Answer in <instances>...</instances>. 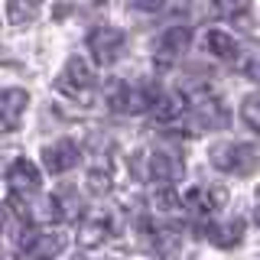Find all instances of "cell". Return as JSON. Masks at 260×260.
<instances>
[{
    "instance_id": "6da1fadb",
    "label": "cell",
    "mask_w": 260,
    "mask_h": 260,
    "mask_svg": "<svg viewBox=\"0 0 260 260\" xmlns=\"http://www.w3.org/2000/svg\"><path fill=\"white\" fill-rule=\"evenodd\" d=\"M55 91L65 94L69 101L81 104V108H91L94 98H98V81H94V72L88 69V62L81 55H72L65 62V69L59 72L55 78Z\"/></svg>"
},
{
    "instance_id": "7c38bea8",
    "label": "cell",
    "mask_w": 260,
    "mask_h": 260,
    "mask_svg": "<svg viewBox=\"0 0 260 260\" xmlns=\"http://www.w3.org/2000/svg\"><path fill=\"white\" fill-rule=\"evenodd\" d=\"M146 159H150L146 176L159 179V182H176V179L182 176V159H179V153H173V150H153Z\"/></svg>"
},
{
    "instance_id": "44dd1931",
    "label": "cell",
    "mask_w": 260,
    "mask_h": 260,
    "mask_svg": "<svg viewBox=\"0 0 260 260\" xmlns=\"http://www.w3.org/2000/svg\"><path fill=\"white\" fill-rule=\"evenodd\" d=\"M153 205H156L159 211H173V208L179 205V195H176L173 189H159L156 195H153Z\"/></svg>"
},
{
    "instance_id": "30bf717a",
    "label": "cell",
    "mask_w": 260,
    "mask_h": 260,
    "mask_svg": "<svg viewBox=\"0 0 260 260\" xmlns=\"http://www.w3.org/2000/svg\"><path fill=\"white\" fill-rule=\"evenodd\" d=\"M189 43H192V29L189 26H169L156 43V62L173 65L176 59H182V52L189 49Z\"/></svg>"
},
{
    "instance_id": "d6986e66",
    "label": "cell",
    "mask_w": 260,
    "mask_h": 260,
    "mask_svg": "<svg viewBox=\"0 0 260 260\" xmlns=\"http://www.w3.org/2000/svg\"><path fill=\"white\" fill-rule=\"evenodd\" d=\"M241 117H244V124H250L260 134V94H250V98H244V104H241Z\"/></svg>"
},
{
    "instance_id": "8fae6325",
    "label": "cell",
    "mask_w": 260,
    "mask_h": 260,
    "mask_svg": "<svg viewBox=\"0 0 260 260\" xmlns=\"http://www.w3.org/2000/svg\"><path fill=\"white\" fill-rule=\"evenodd\" d=\"M111 231H114L111 215H104V211H91V215H85L81 224H78V244H81V247H98V244H104L111 238Z\"/></svg>"
},
{
    "instance_id": "7402d4cb",
    "label": "cell",
    "mask_w": 260,
    "mask_h": 260,
    "mask_svg": "<svg viewBox=\"0 0 260 260\" xmlns=\"http://www.w3.org/2000/svg\"><path fill=\"white\" fill-rule=\"evenodd\" d=\"M166 7V0H130V10H140V13H159Z\"/></svg>"
},
{
    "instance_id": "ba28073f",
    "label": "cell",
    "mask_w": 260,
    "mask_h": 260,
    "mask_svg": "<svg viewBox=\"0 0 260 260\" xmlns=\"http://www.w3.org/2000/svg\"><path fill=\"white\" fill-rule=\"evenodd\" d=\"M39 182H43V176H39V169L32 166L29 159H16L13 166L7 169V185H10L13 199H29V195H36Z\"/></svg>"
},
{
    "instance_id": "4fadbf2b",
    "label": "cell",
    "mask_w": 260,
    "mask_h": 260,
    "mask_svg": "<svg viewBox=\"0 0 260 260\" xmlns=\"http://www.w3.org/2000/svg\"><path fill=\"white\" fill-rule=\"evenodd\" d=\"M208 241L218 244V247H234V244H241L244 238V221L241 218H231V221H215L208 224Z\"/></svg>"
},
{
    "instance_id": "ac0fdd59",
    "label": "cell",
    "mask_w": 260,
    "mask_h": 260,
    "mask_svg": "<svg viewBox=\"0 0 260 260\" xmlns=\"http://www.w3.org/2000/svg\"><path fill=\"white\" fill-rule=\"evenodd\" d=\"M104 98H108V108H111V111L124 114V108H127V81L111 78L108 85H104Z\"/></svg>"
},
{
    "instance_id": "3957f363",
    "label": "cell",
    "mask_w": 260,
    "mask_h": 260,
    "mask_svg": "<svg viewBox=\"0 0 260 260\" xmlns=\"http://www.w3.org/2000/svg\"><path fill=\"white\" fill-rule=\"evenodd\" d=\"M124 29L117 26H98L91 29V36H88V52H91V59L98 65H114L120 59V52H124Z\"/></svg>"
},
{
    "instance_id": "9c48e42d",
    "label": "cell",
    "mask_w": 260,
    "mask_h": 260,
    "mask_svg": "<svg viewBox=\"0 0 260 260\" xmlns=\"http://www.w3.org/2000/svg\"><path fill=\"white\" fill-rule=\"evenodd\" d=\"M179 202L192 211H218L228 205V189L224 185H195L185 195H179Z\"/></svg>"
},
{
    "instance_id": "7a4b0ae2",
    "label": "cell",
    "mask_w": 260,
    "mask_h": 260,
    "mask_svg": "<svg viewBox=\"0 0 260 260\" xmlns=\"http://www.w3.org/2000/svg\"><path fill=\"white\" fill-rule=\"evenodd\" d=\"M208 159L215 169L221 173H231V176H250L254 169L260 166V146L254 143H234V140H224V143H215L208 150Z\"/></svg>"
},
{
    "instance_id": "d4e9b609",
    "label": "cell",
    "mask_w": 260,
    "mask_h": 260,
    "mask_svg": "<svg viewBox=\"0 0 260 260\" xmlns=\"http://www.w3.org/2000/svg\"><path fill=\"white\" fill-rule=\"evenodd\" d=\"M7 221H10V211H7V205H0V234L7 231Z\"/></svg>"
},
{
    "instance_id": "cb8c5ba5",
    "label": "cell",
    "mask_w": 260,
    "mask_h": 260,
    "mask_svg": "<svg viewBox=\"0 0 260 260\" xmlns=\"http://www.w3.org/2000/svg\"><path fill=\"white\" fill-rule=\"evenodd\" d=\"M244 72H247V78H254V81H260V55H254V59L247 62V69H244Z\"/></svg>"
},
{
    "instance_id": "5b68a950",
    "label": "cell",
    "mask_w": 260,
    "mask_h": 260,
    "mask_svg": "<svg viewBox=\"0 0 260 260\" xmlns=\"http://www.w3.org/2000/svg\"><path fill=\"white\" fill-rule=\"evenodd\" d=\"M78 162H81V150H78L75 140H55V143L43 146V166L52 176L69 173V169H75Z\"/></svg>"
},
{
    "instance_id": "603a6c76",
    "label": "cell",
    "mask_w": 260,
    "mask_h": 260,
    "mask_svg": "<svg viewBox=\"0 0 260 260\" xmlns=\"http://www.w3.org/2000/svg\"><path fill=\"white\" fill-rule=\"evenodd\" d=\"M247 4H250V0H218V7H221L224 13H244Z\"/></svg>"
},
{
    "instance_id": "2e32d148",
    "label": "cell",
    "mask_w": 260,
    "mask_h": 260,
    "mask_svg": "<svg viewBox=\"0 0 260 260\" xmlns=\"http://www.w3.org/2000/svg\"><path fill=\"white\" fill-rule=\"evenodd\" d=\"M153 114H156V120H162V124H169V120H176V117H182L185 114V101L179 94H156V101H153Z\"/></svg>"
},
{
    "instance_id": "277c9868",
    "label": "cell",
    "mask_w": 260,
    "mask_h": 260,
    "mask_svg": "<svg viewBox=\"0 0 260 260\" xmlns=\"http://www.w3.org/2000/svg\"><path fill=\"white\" fill-rule=\"evenodd\" d=\"M231 114L218 98H202L199 104H192L189 111V134H202V130H221L228 127Z\"/></svg>"
},
{
    "instance_id": "9a60e30c",
    "label": "cell",
    "mask_w": 260,
    "mask_h": 260,
    "mask_svg": "<svg viewBox=\"0 0 260 260\" xmlns=\"http://www.w3.org/2000/svg\"><path fill=\"white\" fill-rule=\"evenodd\" d=\"M39 10H43V0H10L7 4V16L13 26H29L39 16Z\"/></svg>"
},
{
    "instance_id": "484cf974",
    "label": "cell",
    "mask_w": 260,
    "mask_h": 260,
    "mask_svg": "<svg viewBox=\"0 0 260 260\" xmlns=\"http://www.w3.org/2000/svg\"><path fill=\"white\" fill-rule=\"evenodd\" d=\"M257 224H260V205H257Z\"/></svg>"
},
{
    "instance_id": "8992f818",
    "label": "cell",
    "mask_w": 260,
    "mask_h": 260,
    "mask_svg": "<svg viewBox=\"0 0 260 260\" xmlns=\"http://www.w3.org/2000/svg\"><path fill=\"white\" fill-rule=\"evenodd\" d=\"M65 250V234L59 231H29L23 238V254L29 260H55Z\"/></svg>"
},
{
    "instance_id": "e0dca14e",
    "label": "cell",
    "mask_w": 260,
    "mask_h": 260,
    "mask_svg": "<svg viewBox=\"0 0 260 260\" xmlns=\"http://www.w3.org/2000/svg\"><path fill=\"white\" fill-rule=\"evenodd\" d=\"M153 101H156V91H153L150 85H127V114H143L153 108Z\"/></svg>"
},
{
    "instance_id": "ffe728a7",
    "label": "cell",
    "mask_w": 260,
    "mask_h": 260,
    "mask_svg": "<svg viewBox=\"0 0 260 260\" xmlns=\"http://www.w3.org/2000/svg\"><path fill=\"white\" fill-rule=\"evenodd\" d=\"M88 185H91L94 192H108L111 189V169L108 166H98L88 173Z\"/></svg>"
},
{
    "instance_id": "52a82bcc",
    "label": "cell",
    "mask_w": 260,
    "mask_h": 260,
    "mask_svg": "<svg viewBox=\"0 0 260 260\" xmlns=\"http://www.w3.org/2000/svg\"><path fill=\"white\" fill-rule=\"evenodd\" d=\"M26 108H29V94L23 88H4L0 91V134H13Z\"/></svg>"
},
{
    "instance_id": "5bb4252c",
    "label": "cell",
    "mask_w": 260,
    "mask_h": 260,
    "mask_svg": "<svg viewBox=\"0 0 260 260\" xmlns=\"http://www.w3.org/2000/svg\"><path fill=\"white\" fill-rule=\"evenodd\" d=\"M208 52L215 55V59H224V62H234L241 55V46H238V39L231 36V32H224V29H211L208 32Z\"/></svg>"
}]
</instances>
